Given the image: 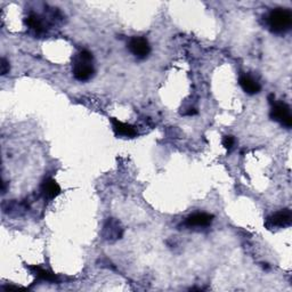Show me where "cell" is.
<instances>
[{
	"instance_id": "cell-1",
	"label": "cell",
	"mask_w": 292,
	"mask_h": 292,
	"mask_svg": "<svg viewBox=\"0 0 292 292\" xmlns=\"http://www.w3.org/2000/svg\"><path fill=\"white\" fill-rule=\"evenodd\" d=\"M93 54L88 50H82L73 61V76L79 81H88L95 74L93 65Z\"/></svg>"
},
{
	"instance_id": "cell-2",
	"label": "cell",
	"mask_w": 292,
	"mask_h": 292,
	"mask_svg": "<svg viewBox=\"0 0 292 292\" xmlns=\"http://www.w3.org/2000/svg\"><path fill=\"white\" fill-rule=\"evenodd\" d=\"M268 25L275 33L286 32L292 25V13L283 8L272 10L268 16Z\"/></svg>"
},
{
	"instance_id": "cell-3",
	"label": "cell",
	"mask_w": 292,
	"mask_h": 292,
	"mask_svg": "<svg viewBox=\"0 0 292 292\" xmlns=\"http://www.w3.org/2000/svg\"><path fill=\"white\" fill-rule=\"evenodd\" d=\"M270 117L272 120L278 121L282 126L287 128H291L292 126V116L290 106L284 102H279V103H274L273 108L271 110Z\"/></svg>"
},
{
	"instance_id": "cell-4",
	"label": "cell",
	"mask_w": 292,
	"mask_h": 292,
	"mask_svg": "<svg viewBox=\"0 0 292 292\" xmlns=\"http://www.w3.org/2000/svg\"><path fill=\"white\" fill-rule=\"evenodd\" d=\"M292 223V214L289 209H284L279 212H275L274 215L268 217L265 222V226L267 230H273V228H284L290 226Z\"/></svg>"
},
{
	"instance_id": "cell-5",
	"label": "cell",
	"mask_w": 292,
	"mask_h": 292,
	"mask_svg": "<svg viewBox=\"0 0 292 292\" xmlns=\"http://www.w3.org/2000/svg\"><path fill=\"white\" fill-rule=\"evenodd\" d=\"M129 50L135 56L140 58H145L151 52L148 41L143 37H135L133 38L129 42Z\"/></svg>"
},
{
	"instance_id": "cell-6",
	"label": "cell",
	"mask_w": 292,
	"mask_h": 292,
	"mask_svg": "<svg viewBox=\"0 0 292 292\" xmlns=\"http://www.w3.org/2000/svg\"><path fill=\"white\" fill-rule=\"evenodd\" d=\"M214 220V215L206 214V212H196L188 216L185 224L188 227H206L209 226Z\"/></svg>"
},
{
	"instance_id": "cell-7",
	"label": "cell",
	"mask_w": 292,
	"mask_h": 292,
	"mask_svg": "<svg viewBox=\"0 0 292 292\" xmlns=\"http://www.w3.org/2000/svg\"><path fill=\"white\" fill-rule=\"evenodd\" d=\"M112 128L116 133L117 136H125V137H135L137 135V130L132 125L124 124V122L119 121L116 118H111Z\"/></svg>"
},
{
	"instance_id": "cell-8",
	"label": "cell",
	"mask_w": 292,
	"mask_h": 292,
	"mask_svg": "<svg viewBox=\"0 0 292 292\" xmlns=\"http://www.w3.org/2000/svg\"><path fill=\"white\" fill-rule=\"evenodd\" d=\"M41 192L46 199L53 200L61 193V186L53 178H47L41 185Z\"/></svg>"
},
{
	"instance_id": "cell-9",
	"label": "cell",
	"mask_w": 292,
	"mask_h": 292,
	"mask_svg": "<svg viewBox=\"0 0 292 292\" xmlns=\"http://www.w3.org/2000/svg\"><path fill=\"white\" fill-rule=\"evenodd\" d=\"M239 84L241 86V88L249 95L258 94L260 93V89H262V87H260L258 82L254 80V79L249 76H241Z\"/></svg>"
},
{
	"instance_id": "cell-10",
	"label": "cell",
	"mask_w": 292,
	"mask_h": 292,
	"mask_svg": "<svg viewBox=\"0 0 292 292\" xmlns=\"http://www.w3.org/2000/svg\"><path fill=\"white\" fill-rule=\"evenodd\" d=\"M104 236L106 240H112V239H121L122 236V230L119 227L116 220L109 219L108 223L104 226Z\"/></svg>"
},
{
	"instance_id": "cell-11",
	"label": "cell",
	"mask_w": 292,
	"mask_h": 292,
	"mask_svg": "<svg viewBox=\"0 0 292 292\" xmlns=\"http://www.w3.org/2000/svg\"><path fill=\"white\" fill-rule=\"evenodd\" d=\"M31 271H33V274L37 276L38 279H41L43 281H48V282H56L57 281V278L55 276L54 274L50 273V272L46 271V270H42L40 267H29Z\"/></svg>"
},
{
	"instance_id": "cell-12",
	"label": "cell",
	"mask_w": 292,
	"mask_h": 292,
	"mask_svg": "<svg viewBox=\"0 0 292 292\" xmlns=\"http://www.w3.org/2000/svg\"><path fill=\"white\" fill-rule=\"evenodd\" d=\"M25 22H26V24L31 27V29L35 31V32H41V31L43 30L41 19L39 18V16H37L35 14H31L30 16L26 18Z\"/></svg>"
},
{
	"instance_id": "cell-13",
	"label": "cell",
	"mask_w": 292,
	"mask_h": 292,
	"mask_svg": "<svg viewBox=\"0 0 292 292\" xmlns=\"http://www.w3.org/2000/svg\"><path fill=\"white\" fill-rule=\"evenodd\" d=\"M235 143V140L233 136H225L223 138V146L226 149H231L233 146H234Z\"/></svg>"
},
{
	"instance_id": "cell-14",
	"label": "cell",
	"mask_w": 292,
	"mask_h": 292,
	"mask_svg": "<svg viewBox=\"0 0 292 292\" xmlns=\"http://www.w3.org/2000/svg\"><path fill=\"white\" fill-rule=\"evenodd\" d=\"M10 70V66H9V63L7 62L6 58H1V63H0V72H1V76H5L9 72Z\"/></svg>"
},
{
	"instance_id": "cell-15",
	"label": "cell",
	"mask_w": 292,
	"mask_h": 292,
	"mask_svg": "<svg viewBox=\"0 0 292 292\" xmlns=\"http://www.w3.org/2000/svg\"><path fill=\"white\" fill-rule=\"evenodd\" d=\"M186 114L187 116H194V114H198V111L195 109H189V111Z\"/></svg>"
}]
</instances>
